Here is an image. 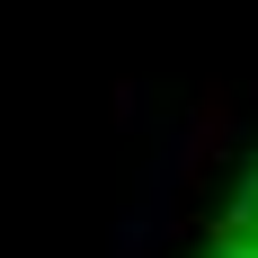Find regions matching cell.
Masks as SVG:
<instances>
[{
	"label": "cell",
	"instance_id": "cell-1",
	"mask_svg": "<svg viewBox=\"0 0 258 258\" xmlns=\"http://www.w3.org/2000/svg\"><path fill=\"white\" fill-rule=\"evenodd\" d=\"M205 258H258V169L240 178V196H232V214L214 223V240H205Z\"/></svg>",
	"mask_w": 258,
	"mask_h": 258
}]
</instances>
